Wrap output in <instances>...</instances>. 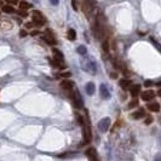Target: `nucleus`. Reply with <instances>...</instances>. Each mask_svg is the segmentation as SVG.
Here are the masks:
<instances>
[{"mask_svg":"<svg viewBox=\"0 0 161 161\" xmlns=\"http://www.w3.org/2000/svg\"><path fill=\"white\" fill-rule=\"evenodd\" d=\"M83 127V135H84V138L85 141L89 143L91 142V127H90V118L87 116V113H86V122H84V125L81 126Z\"/></svg>","mask_w":161,"mask_h":161,"instance_id":"nucleus-1","label":"nucleus"},{"mask_svg":"<svg viewBox=\"0 0 161 161\" xmlns=\"http://www.w3.org/2000/svg\"><path fill=\"white\" fill-rule=\"evenodd\" d=\"M102 50H103L105 53L109 52V42H108V40H104L103 42H102Z\"/></svg>","mask_w":161,"mask_h":161,"instance_id":"nucleus-23","label":"nucleus"},{"mask_svg":"<svg viewBox=\"0 0 161 161\" xmlns=\"http://www.w3.org/2000/svg\"><path fill=\"white\" fill-rule=\"evenodd\" d=\"M144 86H145V87H150V86H153V81H151V80H147V81L144 83Z\"/></svg>","mask_w":161,"mask_h":161,"instance_id":"nucleus-30","label":"nucleus"},{"mask_svg":"<svg viewBox=\"0 0 161 161\" xmlns=\"http://www.w3.org/2000/svg\"><path fill=\"white\" fill-rule=\"evenodd\" d=\"M16 12H17V13L19 15V16L24 17V18H26V17L28 16V12H27V11H23V10H16Z\"/></svg>","mask_w":161,"mask_h":161,"instance_id":"nucleus-26","label":"nucleus"},{"mask_svg":"<svg viewBox=\"0 0 161 161\" xmlns=\"http://www.w3.org/2000/svg\"><path fill=\"white\" fill-rule=\"evenodd\" d=\"M141 92V86L139 85H133L132 87H130V93L132 97H137Z\"/></svg>","mask_w":161,"mask_h":161,"instance_id":"nucleus-14","label":"nucleus"},{"mask_svg":"<svg viewBox=\"0 0 161 161\" xmlns=\"http://www.w3.org/2000/svg\"><path fill=\"white\" fill-rule=\"evenodd\" d=\"M101 94H102V97L103 98H109V92H108V90H107V86L105 85H102L101 86Z\"/></svg>","mask_w":161,"mask_h":161,"instance_id":"nucleus-20","label":"nucleus"},{"mask_svg":"<svg viewBox=\"0 0 161 161\" xmlns=\"http://www.w3.org/2000/svg\"><path fill=\"white\" fill-rule=\"evenodd\" d=\"M153 98H155V92L153 91V90H147V91L142 92V99H143V101L149 102V101H151Z\"/></svg>","mask_w":161,"mask_h":161,"instance_id":"nucleus-9","label":"nucleus"},{"mask_svg":"<svg viewBox=\"0 0 161 161\" xmlns=\"http://www.w3.org/2000/svg\"><path fill=\"white\" fill-rule=\"evenodd\" d=\"M143 116H144V110H143V109H138L137 112L131 114V118H132L133 120H139V119L143 118Z\"/></svg>","mask_w":161,"mask_h":161,"instance_id":"nucleus-15","label":"nucleus"},{"mask_svg":"<svg viewBox=\"0 0 161 161\" xmlns=\"http://www.w3.org/2000/svg\"><path fill=\"white\" fill-rule=\"evenodd\" d=\"M58 76L60 78H68V76H70V73H63V74H60Z\"/></svg>","mask_w":161,"mask_h":161,"instance_id":"nucleus-31","label":"nucleus"},{"mask_svg":"<svg viewBox=\"0 0 161 161\" xmlns=\"http://www.w3.org/2000/svg\"><path fill=\"white\" fill-rule=\"evenodd\" d=\"M119 85L121 86V89L127 90L128 87H131V85H132V81H131L130 79H122V80L119 81Z\"/></svg>","mask_w":161,"mask_h":161,"instance_id":"nucleus-13","label":"nucleus"},{"mask_svg":"<svg viewBox=\"0 0 161 161\" xmlns=\"http://www.w3.org/2000/svg\"><path fill=\"white\" fill-rule=\"evenodd\" d=\"M35 26H34V23L33 22H27V23L24 24V28H27V29H32V28H34Z\"/></svg>","mask_w":161,"mask_h":161,"instance_id":"nucleus-28","label":"nucleus"},{"mask_svg":"<svg viewBox=\"0 0 161 161\" xmlns=\"http://www.w3.org/2000/svg\"><path fill=\"white\" fill-rule=\"evenodd\" d=\"M46 18L42 16V13L38 10H33V23L34 26H38V27H42L45 24Z\"/></svg>","mask_w":161,"mask_h":161,"instance_id":"nucleus-2","label":"nucleus"},{"mask_svg":"<svg viewBox=\"0 0 161 161\" xmlns=\"http://www.w3.org/2000/svg\"><path fill=\"white\" fill-rule=\"evenodd\" d=\"M19 36H21V38H26V36H27V32L24 31V29H21V32H19Z\"/></svg>","mask_w":161,"mask_h":161,"instance_id":"nucleus-29","label":"nucleus"},{"mask_svg":"<svg viewBox=\"0 0 161 161\" xmlns=\"http://www.w3.org/2000/svg\"><path fill=\"white\" fill-rule=\"evenodd\" d=\"M154 121V119L151 118L150 115H147V118H145V120H144V122H145V125H150V124Z\"/></svg>","mask_w":161,"mask_h":161,"instance_id":"nucleus-25","label":"nucleus"},{"mask_svg":"<svg viewBox=\"0 0 161 161\" xmlns=\"http://www.w3.org/2000/svg\"><path fill=\"white\" fill-rule=\"evenodd\" d=\"M1 10H3V12H5V13H15V12H16V10H15L13 7L10 6V5H4V6L1 7Z\"/></svg>","mask_w":161,"mask_h":161,"instance_id":"nucleus-17","label":"nucleus"},{"mask_svg":"<svg viewBox=\"0 0 161 161\" xmlns=\"http://www.w3.org/2000/svg\"><path fill=\"white\" fill-rule=\"evenodd\" d=\"M136 107H138V99H137V98H133V99L127 104V109L130 110V109H133V108H136Z\"/></svg>","mask_w":161,"mask_h":161,"instance_id":"nucleus-22","label":"nucleus"},{"mask_svg":"<svg viewBox=\"0 0 161 161\" xmlns=\"http://www.w3.org/2000/svg\"><path fill=\"white\" fill-rule=\"evenodd\" d=\"M61 87H62L64 91H67L69 93L70 98L73 99V97H74V92H73V87H74V84H73L71 81H69V80H64V81L61 83Z\"/></svg>","mask_w":161,"mask_h":161,"instance_id":"nucleus-4","label":"nucleus"},{"mask_svg":"<svg viewBox=\"0 0 161 161\" xmlns=\"http://www.w3.org/2000/svg\"><path fill=\"white\" fill-rule=\"evenodd\" d=\"M12 23L9 21V19H1L0 21V29H3V31H10L12 29Z\"/></svg>","mask_w":161,"mask_h":161,"instance_id":"nucleus-10","label":"nucleus"},{"mask_svg":"<svg viewBox=\"0 0 161 161\" xmlns=\"http://www.w3.org/2000/svg\"><path fill=\"white\" fill-rule=\"evenodd\" d=\"M71 5H73V7H74V10L78 11V5H76V3L75 1H71Z\"/></svg>","mask_w":161,"mask_h":161,"instance_id":"nucleus-33","label":"nucleus"},{"mask_svg":"<svg viewBox=\"0 0 161 161\" xmlns=\"http://www.w3.org/2000/svg\"><path fill=\"white\" fill-rule=\"evenodd\" d=\"M73 101H74V104H75L76 108H79V109L84 108V101H83L81 96H80L79 91H75V94H74V97H73Z\"/></svg>","mask_w":161,"mask_h":161,"instance_id":"nucleus-7","label":"nucleus"},{"mask_svg":"<svg viewBox=\"0 0 161 161\" xmlns=\"http://www.w3.org/2000/svg\"><path fill=\"white\" fill-rule=\"evenodd\" d=\"M52 53H53V56H55V58H57V60H62L63 61V53L61 52L58 49H52Z\"/></svg>","mask_w":161,"mask_h":161,"instance_id":"nucleus-18","label":"nucleus"},{"mask_svg":"<svg viewBox=\"0 0 161 161\" xmlns=\"http://www.w3.org/2000/svg\"><path fill=\"white\" fill-rule=\"evenodd\" d=\"M76 119H78V122L80 124V126H83V125H84V122H85L84 116H83L81 114H76Z\"/></svg>","mask_w":161,"mask_h":161,"instance_id":"nucleus-24","label":"nucleus"},{"mask_svg":"<svg viewBox=\"0 0 161 161\" xmlns=\"http://www.w3.org/2000/svg\"><path fill=\"white\" fill-rule=\"evenodd\" d=\"M81 6H83V12H85V15H86L87 17H90L91 11H92V9H93L92 3H90V1H84V3L81 4Z\"/></svg>","mask_w":161,"mask_h":161,"instance_id":"nucleus-8","label":"nucleus"},{"mask_svg":"<svg viewBox=\"0 0 161 161\" xmlns=\"http://www.w3.org/2000/svg\"><path fill=\"white\" fill-rule=\"evenodd\" d=\"M148 110L153 112V113H159L160 112V104L156 103V102H153V103H148L147 104Z\"/></svg>","mask_w":161,"mask_h":161,"instance_id":"nucleus-12","label":"nucleus"},{"mask_svg":"<svg viewBox=\"0 0 161 161\" xmlns=\"http://www.w3.org/2000/svg\"><path fill=\"white\" fill-rule=\"evenodd\" d=\"M39 34H40V32H39V31H32V33H31V35H32V36L39 35Z\"/></svg>","mask_w":161,"mask_h":161,"instance_id":"nucleus-32","label":"nucleus"},{"mask_svg":"<svg viewBox=\"0 0 161 161\" xmlns=\"http://www.w3.org/2000/svg\"><path fill=\"white\" fill-rule=\"evenodd\" d=\"M67 38L70 40V41H74L76 39V32L74 31L73 28H69L68 29V33H67Z\"/></svg>","mask_w":161,"mask_h":161,"instance_id":"nucleus-16","label":"nucleus"},{"mask_svg":"<svg viewBox=\"0 0 161 161\" xmlns=\"http://www.w3.org/2000/svg\"><path fill=\"white\" fill-rule=\"evenodd\" d=\"M78 52H79L80 55H85V53H86V47H85V46H79V47H78Z\"/></svg>","mask_w":161,"mask_h":161,"instance_id":"nucleus-27","label":"nucleus"},{"mask_svg":"<svg viewBox=\"0 0 161 161\" xmlns=\"http://www.w3.org/2000/svg\"><path fill=\"white\" fill-rule=\"evenodd\" d=\"M0 6H1V3H0Z\"/></svg>","mask_w":161,"mask_h":161,"instance_id":"nucleus-35","label":"nucleus"},{"mask_svg":"<svg viewBox=\"0 0 161 161\" xmlns=\"http://www.w3.org/2000/svg\"><path fill=\"white\" fill-rule=\"evenodd\" d=\"M110 119L109 118H104V119H102L99 122H98V128L101 132H107V131L109 130V127H110Z\"/></svg>","mask_w":161,"mask_h":161,"instance_id":"nucleus-6","label":"nucleus"},{"mask_svg":"<svg viewBox=\"0 0 161 161\" xmlns=\"http://www.w3.org/2000/svg\"><path fill=\"white\" fill-rule=\"evenodd\" d=\"M86 155H87V159H89V161H101L97 150L94 149L93 147H90L89 149L86 150Z\"/></svg>","mask_w":161,"mask_h":161,"instance_id":"nucleus-5","label":"nucleus"},{"mask_svg":"<svg viewBox=\"0 0 161 161\" xmlns=\"http://www.w3.org/2000/svg\"><path fill=\"white\" fill-rule=\"evenodd\" d=\"M50 62H51V64H52L53 67H56L58 69H64L65 68L64 61H62V60H57V58H53V60H51Z\"/></svg>","mask_w":161,"mask_h":161,"instance_id":"nucleus-11","label":"nucleus"},{"mask_svg":"<svg viewBox=\"0 0 161 161\" xmlns=\"http://www.w3.org/2000/svg\"><path fill=\"white\" fill-rule=\"evenodd\" d=\"M42 39H44V41H46L47 44H50V45H56V44H57L56 36H55L53 32L51 31L50 28L45 29V35L42 36Z\"/></svg>","mask_w":161,"mask_h":161,"instance_id":"nucleus-3","label":"nucleus"},{"mask_svg":"<svg viewBox=\"0 0 161 161\" xmlns=\"http://www.w3.org/2000/svg\"><path fill=\"white\" fill-rule=\"evenodd\" d=\"M110 78H112V79H116V78H118V74H116V73H112V74H110Z\"/></svg>","mask_w":161,"mask_h":161,"instance_id":"nucleus-34","label":"nucleus"},{"mask_svg":"<svg viewBox=\"0 0 161 161\" xmlns=\"http://www.w3.org/2000/svg\"><path fill=\"white\" fill-rule=\"evenodd\" d=\"M86 92L89 94H93L94 93V84L93 83H89L86 85Z\"/></svg>","mask_w":161,"mask_h":161,"instance_id":"nucleus-21","label":"nucleus"},{"mask_svg":"<svg viewBox=\"0 0 161 161\" xmlns=\"http://www.w3.org/2000/svg\"><path fill=\"white\" fill-rule=\"evenodd\" d=\"M28 9H32V4L31 3H27V1H21L19 3V10H28Z\"/></svg>","mask_w":161,"mask_h":161,"instance_id":"nucleus-19","label":"nucleus"}]
</instances>
